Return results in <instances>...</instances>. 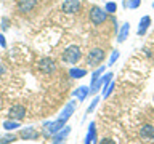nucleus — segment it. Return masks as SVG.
Segmentation results:
<instances>
[{
	"label": "nucleus",
	"instance_id": "21",
	"mask_svg": "<svg viewBox=\"0 0 154 144\" xmlns=\"http://www.w3.org/2000/svg\"><path fill=\"white\" fill-rule=\"evenodd\" d=\"M114 88H116V83H114V80H112V82H111V83L103 90V98H104V99H108L109 96H111V93L114 91Z\"/></svg>",
	"mask_w": 154,
	"mask_h": 144
},
{
	"label": "nucleus",
	"instance_id": "2",
	"mask_svg": "<svg viewBox=\"0 0 154 144\" xmlns=\"http://www.w3.org/2000/svg\"><path fill=\"white\" fill-rule=\"evenodd\" d=\"M108 16L109 14L104 11V8L98 7V5H93V7L88 10V19H90V22L93 24V26H100V24L106 22Z\"/></svg>",
	"mask_w": 154,
	"mask_h": 144
},
{
	"label": "nucleus",
	"instance_id": "23",
	"mask_svg": "<svg viewBox=\"0 0 154 144\" xmlns=\"http://www.w3.org/2000/svg\"><path fill=\"white\" fill-rule=\"evenodd\" d=\"M119 56H120V53L117 50H114L112 53H111V58H109V62H108V66H114V62L119 59Z\"/></svg>",
	"mask_w": 154,
	"mask_h": 144
},
{
	"label": "nucleus",
	"instance_id": "22",
	"mask_svg": "<svg viewBox=\"0 0 154 144\" xmlns=\"http://www.w3.org/2000/svg\"><path fill=\"white\" fill-rule=\"evenodd\" d=\"M98 104H100V96H95V98H93V101L90 103V106L87 107V115L93 112V110L96 109V106H98Z\"/></svg>",
	"mask_w": 154,
	"mask_h": 144
},
{
	"label": "nucleus",
	"instance_id": "5",
	"mask_svg": "<svg viewBox=\"0 0 154 144\" xmlns=\"http://www.w3.org/2000/svg\"><path fill=\"white\" fill-rule=\"evenodd\" d=\"M18 138L23 139V141H37V139L40 138V131L34 127H24V128L19 130Z\"/></svg>",
	"mask_w": 154,
	"mask_h": 144
},
{
	"label": "nucleus",
	"instance_id": "12",
	"mask_svg": "<svg viewBox=\"0 0 154 144\" xmlns=\"http://www.w3.org/2000/svg\"><path fill=\"white\" fill-rule=\"evenodd\" d=\"M88 94H90V86H85V85H82V86H79V88H75L72 91V96L77 98V101H80V103L85 101Z\"/></svg>",
	"mask_w": 154,
	"mask_h": 144
},
{
	"label": "nucleus",
	"instance_id": "1",
	"mask_svg": "<svg viewBox=\"0 0 154 144\" xmlns=\"http://www.w3.org/2000/svg\"><path fill=\"white\" fill-rule=\"evenodd\" d=\"M61 59L64 64H77L80 59H82V51H80V46L77 45H69L64 48L61 55Z\"/></svg>",
	"mask_w": 154,
	"mask_h": 144
},
{
	"label": "nucleus",
	"instance_id": "10",
	"mask_svg": "<svg viewBox=\"0 0 154 144\" xmlns=\"http://www.w3.org/2000/svg\"><path fill=\"white\" fill-rule=\"evenodd\" d=\"M74 110H75V101H69V103L64 106V109L61 110V114H60V117H58V118L64 120V122L67 123V122H69V118L72 117V114H74Z\"/></svg>",
	"mask_w": 154,
	"mask_h": 144
},
{
	"label": "nucleus",
	"instance_id": "14",
	"mask_svg": "<svg viewBox=\"0 0 154 144\" xmlns=\"http://www.w3.org/2000/svg\"><path fill=\"white\" fill-rule=\"evenodd\" d=\"M91 142H96V123L95 122H90L88 131H87V134H85V142L84 144H91Z\"/></svg>",
	"mask_w": 154,
	"mask_h": 144
},
{
	"label": "nucleus",
	"instance_id": "15",
	"mask_svg": "<svg viewBox=\"0 0 154 144\" xmlns=\"http://www.w3.org/2000/svg\"><path fill=\"white\" fill-rule=\"evenodd\" d=\"M104 72H106V66H98L93 72H91V75H90V88H93L95 83L100 80V77L103 75Z\"/></svg>",
	"mask_w": 154,
	"mask_h": 144
},
{
	"label": "nucleus",
	"instance_id": "29",
	"mask_svg": "<svg viewBox=\"0 0 154 144\" xmlns=\"http://www.w3.org/2000/svg\"><path fill=\"white\" fill-rule=\"evenodd\" d=\"M106 2H109V0H106Z\"/></svg>",
	"mask_w": 154,
	"mask_h": 144
},
{
	"label": "nucleus",
	"instance_id": "6",
	"mask_svg": "<svg viewBox=\"0 0 154 144\" xmlns=\"http://www.w3.org/2000/svg\"><path fill=\"white\" fill-rule=\"evenodd\" d=\"M24 117H26V107H24L23 104H14L8 109V118L21 122Z\"/></svg>",
	"mask_w": 154,
	"mask_h": 144
},
{
	"label": "nucleus",
	"instance_id": "19",
	"mask_svg": "<svg viewBox=\"0 0 154 144\" xmlns=\"http://www.w3.org/2000/svg\"><path fill=\"white\" fill-rule=\"evenodd\" d=\"M18 134H14L13 131H7V134L0 136V144H11L14 141H18Z\"/></svg>",
	"mask_w": 154,
	"mask_h": 144
},
{
	"label": "nucleus",
	"instance_id": "24",
	"mask_svg": "<svg viewBox=\"0 0 154 144\" xmlns=\"http://www.w3.org/2000/svg\"><path fill=\"white\" fill-rule=\"evenodd\" d=\"M140 5H141V0H128V2H127V8H130V10H137Z\"/></svg>",
	"mask_w": 154,
	"mask_h": 144
},
{
	"label": "nucleus",
	"instance_id": "8",
	"mask_svg": "<svg viewBox=\"0 0 154 144\" xmlns=\"http://www.w3.org/2000/svg\"><path fill=\"white\" fill-rule=\"evenodd\" d=\"M37 5V0H18L16 3V10L18 13L21 14H26V13H31Z\"/></svg>",
	"mask_w": 154,
	"mask_h": 144
},
{
	"label": "nucleus",
	"instance_id": "3",
	"mask_svg": "<svg viewBox=\"0 0 154 144\" xmlns=\"http://www.w3.org/2000/svg\"><path fill=\"white\" fill-rule=\"evenodd\" d=\"M106 56V53L103 48H93V50L88 51V55H87V64L90 67H98L101 62H103Z\"/></svg>",
	"mask_w": 154,
	"mask_h": 144
},
{
	"label": "nucleus",
	"instance_id": "28",
	"mask_svg": "<svg viewBox=\"0 0 154 144\" xmlns=\"http://www.w3.org/2000/svg\"><path fill=\"white\" fill-rule=\"evenodd\" d=\"M152 8H154V2H152Z\"/></svg>",
	"mask_w": 154,
	"mask_h": 144
},
{
	"label": "nucleus",
	"instance_id": "18",
	"mask_svg": "<svg viewBox=\"0 0 154 144\" xmlns=\"http://www.w3.org/2000/svg\"><path fill=\"white\" fill-rule=\"evenodd\" d=\"M85 75H87V69H82V67H71L69 69L71 79H84Z\"/></svg>",
	"mask_w": 154,
	"mask_h": 144
},
{
	"label": "nucleus",
	"instance_id": "20",
	"mask_svg": "<svg viewBox=\"0 0 154 144\" xmlns=\"http://www.w3.org/2000/svg\"><path fill=\"white\" fill-rule=\"evenodd\" d=\"M104 11L108 13V14H112L117 11V3L112 2V0H109V2H106L104 3Z\"/></svg>",
	"mask_w": 154,
	"mask_h": 144
},
{
	"label": "nucleus",
	"instance_id": "17",
	"mask_svg": "<svg viewBox=\"0 0 154 144\" xmlns=\"http://www.w3.org/2000/svg\"><path fill=\"white\" fill-rule=\"evenodd\" d=\"M18 128H21V122H18V120L8 118V120L3 122V130L5 131H14V130H18Z\"/></svg>",
	"mask_w": 154,
	"mask_h": 144
},
{
	"label": "nucleus",
	"instance_id": "27",
	"mask_svg": "<svg viewBox=\"0 0 154 144\" xmlns=\"http://www.w3.org/2000/svg\"><path fill=\"white\" fill-rule=\"evenodd\" d=\"M0 46L2 48H7V40H5V35L0 34Z\"/></svg>",
	"mask_w": 154,
	"mask_h": 144
},
{
	"label": "nucleus",
	"instance_id": "26",
	"mask_svg": "<svg viewBox=\"0 0 154 144\" xmlns=\"http://www.w3.org/2000/svg\"><path fill=\"white\" fill-rule=\"evenodd\" d=\"M98 144H117V142H116L112 138H103Z\"/></svg>",
	"mask_w": 154,
	"mask_h": 144
},
{
	"label": "nucleus",
	"instance_id": "11",
	"mask_svg": "<svg viewBox=\"0 0 154 144\" xmlns=\"http://www.w3.org/2000/svg\"><path fill=\"white\" fill-rule=\"evenodd\" d=\"M140 136L144 141H152L154 139V125H143L140 128Z\"/></svg>",
	"mask_w": 154,
	"mask_h": 144
},
{
	"label": "nucleus",
	"instance_id": "13",
	"mask_svg": "<svg viewBox=\"0 0 154 144\" xmlns=\"http://www.w3.org/2000/svg\"><path fill=\"white\" fill-rule=\"evenodd\" d=\"M149 26H151V18H149V16H143L141 19H140V22H138V29H137V34H138L140 37H143L144 34L148 32Z\"/></svg>",
	"mask_w": 154,
	"mask_h": 144
},
{
	"label": "nucleus",
	"instance_id": "16",
	"mask_svg": "<svg viewBox=\"0 0 154 144\" xmlns=\"http://www.w3.org/2000/svg\"><path fill=\"white\" fill-rule=\"evenodd\" d=\"M128 34H130V22H124V24H122V27L119 29V34H117V42H119V43H124L125 40H127Z\"/></svg>",
	"mask_w": 154,
	"mask_h": 144
},
{
	"label": "nucleus",
	"instance_id": "9",
	"mask_svg": "<svg viewBox=\"0 0 154 144\" xmlns=\"http://www.w3.org/2000/svg\"><path fill=\"white\" fill-rule=\"evenodd\" d=\"M71 131H72V128L69 127V125H66L63 130H60L56 134H53V136H51V144H63L67 139V136L71 134Z\"/></svg>",
	"mask_w": 154,
	"mask_h": 144
},
{
	"label": "nucleus",
	"instance_id": "4",
	"mask_svg": "<svg viewBox=\"0 0 154 144\" xmlns=\"http://www.w3.org/2000/svg\"><path fill=\"white\" fill-rule=\"evenodd\" d=\"M37 69H38V72H42V74L50 75L56 70V62H55V59H51V58H48V56L40 58L37 62Z\"/></svg>",
	"mask_w": 154,
	"mask_h": 144
},
{
	"label": "nucleus",
	"instance_id": "7",
	"mask_svg": "<svg viewBox=\"0 0 154 144\" xmlns=\"http://www.w3.org/2000/svg\"><path fill=\"white\" fill-rule=\"evenodd\" d=\"M80 7H82L80 0H64L61 10H63V13H66V14H75V13L80 11Z\"/></svg>",
	"mask_w": 154,
	"mask_h": 144
},
{
	"label": "nucleus",
	"instance_id": "25",
	"mask_svg": "<svg viewBox=\"0 0 154 144\" xmlns=\"http://www.w3.org/2000/svg\"><path fill=\"white\" fill-rule=\"evenodd\" d=\"M0 27H2L3 31H7V29L10 27V19H8V18H3L2 22H0Z\"/></svg>",
	"mask_w": 154,
	"mask_h": 144
}]
</instances>
